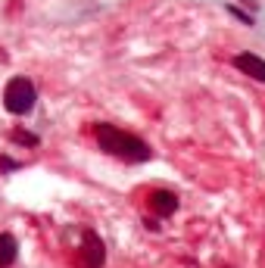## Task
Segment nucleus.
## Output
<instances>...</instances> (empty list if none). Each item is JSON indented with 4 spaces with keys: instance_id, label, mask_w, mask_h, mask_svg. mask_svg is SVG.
I'll use <instances>...</instances> for the list:
<instances>
[{
    "instance_id": "nucleus-1",
    "label": "nucleus",
    "mask_w": 265,
    "mask_h": 268,
    "mask_svg": "<svg viewBox=\"0 0 265 268\" xmlns=\"http://www.w3.org/2000/svg\"><path fill=\"white\" fill-rule=\"evenodd\" d=\"M94 137H97V147L103 153L116 159H125V162H147L153 156V150H150L147 140H140L137 134H128L116 125H106V122H97L94 125Z\"/></svg>"
},
{
    "instance_id": "nucleus-2",
    "label": "nucleus",
    "mask_w": 265,
    "mask_h": 268,
    "mask_svg": "<svg viewBox=\"0 0 265 268\" xmlns=\"http://www.w3.org/2000/svg\"><path fill=\"white\" fill-rule=\"evenodd\" d=\"M34 100H37V91H34V85L25 78V75H16V78L7 81V88H4L7 112H13V116H25V112H31Z\"/></svg>"
},
{
    "instance_id": "nucleus-3",
    "label": "nucleus",
    "mask_w": 265,
    "mask_h": 268,
    "mask_svg": "<svg viewBox=\"0 0 265 268\" xmlns=\"http://www.w3.org/2000/svg\"><path fill=\"white\" fill-rule=\"evenodd\" d=\"M78 259H81V268H103V262H106V246H103V240H100L94 231L85 234Z\"/></svg>"
},
{
    "instance_id": "nucleus-4",
    "label": "nucleus",
    "mask_w": 265,
    "mask_h": 268,
    "mask_svg": "<svg viewBox=\"0 0 265 268\" xmlns=\"http://www.w3.org/2000/svg\"><path fill=\"white\" fill-rule=\"evenodd\" d=\"M147 206H150V212H156L159 218H169L178 209V197L172 194V190H150Z\"/></svg>"
},
{
    "instance_id": "nucleus-5",
    "label": "nucleus",
    "mask_w": 265,
    "mask_h": 268,
    "mask_svg": "<svg viewBox=\"0 0 265 268\" xmlns=\"http://www.w3.org/2000/svg\"><path fill=\"white\" fill-rule=\"evenodd\" d=\"M234 66L243 75H250V78H256V81L265 85V59L262 56H256V53H237L234 56Z\"/></svg>"
},
{
    "instance_id": "nucleus-6",
    "label": "nucleus",
    "mask_w": 265,
    "mask_h": 268,
    "mask_svg": "<svg viewBox=\"0 0 265 268\" xmlns=\"http://www.w3.org/2000/svg\"><path fill=\"white\" fill-rule=\"evenodd\" d=\"M19 256V246H16V237L13 234H0V268H10Z\"/></svg>"
},
{
    "instance_id": "nucleus-7",
    "label": "nucleus",
    "mask_w": 265,
    "mask_h": 268,
    "mask_svg": "<svg viewBox=\"0 0 265 268\" xmlns=\"http://www.w3.org/2000/svg\"><path fill=\"white\" fill-rule=\"evenodd\" d=\"M10 140H16V143H22V147H37V134H31V131H25V128H13V131H10Z\"/></svg>"
},
{
    "instance_id": "nucleus-8",
    "label": "nucleus",
    "mask_w": 265,
    "mask_h": 268,
    "mask_svg": "<svg viewBox=\"0 0 265 268\" xmlns=\"http://www.w3.org/2000/svg\"><path fill=\"white\" fill-rule=\"evenodd\" d=\"M228 13H231V16H234V19H240V22H243V25H253V16H250V13H243V10H240V7H234V4H231V7H228Z\"/></svg>"
},
{
    "instance_id": "nucleus-9",
    "label": "nucleus",
    "mask_w": 265,
    "mask_h": 268,
    "mask_svg": "<svg viewBox=\"0 0 265 268\" xmlns=\"http://www.w3.org/2000/svg\"><path fill=\"white\" fill-rule=\"evenodd\" d=\"M16 169H19V162H16V159L0 156V175H10V172H16Z\"/></svg>"
},
{
    "instance_id": "nucleus-10",
    "label": "nucleus",
    "mask_w": 265,
    "mask_h": 268,
    "mask_svg": "<svg viewBox=\"0 0 265 268\" xmlns=\"http://www.w3.org/2000/svg\"><path fill=\"white\" fill-rule=\"evenodd\" d=\"M237 4H243L247 10H256V7H259V4H256V0H237Z\"/></svg>"
}]
</instances>
